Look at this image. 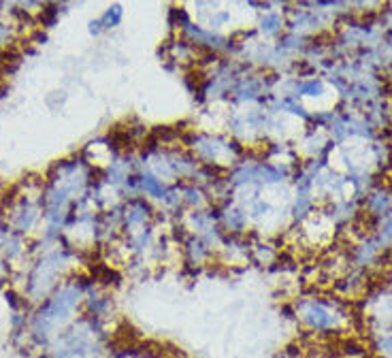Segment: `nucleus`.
Wrapping results in <instances>:
<instances>
[{
    "label": "nucleus",
    "mask_w": 392,
    "mask_h": 358,
    "mask_svg": "<svg viewBox=\"0 0 392 358\" xmlns=\"http://www.w3.org/2000/svg\"><path fill=\"white\" fill-rule=\"evenodd\" d=\"M81 292H83L81 284H67L65 288L55 292L41 307V312L34 318V326H32L34 337L47 339L55 329H58V324L67 322L71 318V314L75 312V307L81 298Z\"/></svg>",
    "instance_id": "nucleus-2"
},
{
    "label": "nucleus",
    "mask_w": 392,
    "mask_h": 358,
    "mask_svg": "<svg viewBox=\"0 0 392 358\" xmlns=\"http://www.w3.org/2000/svg\"><path fill=\"white\" fill-rule=\"evenodd\" d=\"M65 263H67V256L60 254V252H53V254L45 256V259L36 265V269L32 271L30 280H28L30 296H34V298L45 296L47 290L55 284V277H58V273L62 271Z\"/></svg>",
    "instance_id": "nucleus-3"
},
{
    "label": "nucleus",
    "mask_w": 392,
    "mask_h": 358,
    "mask_svg": "<svg viewBox=\"0 0 392 358\" xmlns=\"http://www.w3.org/2000/svg\"><path fill=\"white\" fill-rule=\"evenodd\" d=\"M184 147L201 165L217 171H229L248 151L245 145H241L237 139H229L215 132H190L184 139Z\"/></svg>",
    "instance_id": "nucleus-1"
}]
</instances>
